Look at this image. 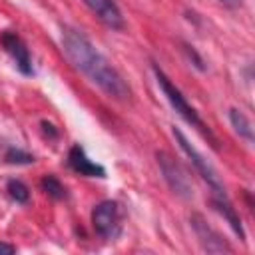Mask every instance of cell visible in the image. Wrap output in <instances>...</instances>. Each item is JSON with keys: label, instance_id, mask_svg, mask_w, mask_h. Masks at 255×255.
<instances>
[{"label": "cell", "instance_id": "obj_1", "mask_svg": "<svg viewBox=\"0 0 255 255\" xmlns=\"http://www.w3.org/2000/svg\"><path fill=\"white\" fill-rule=\"evenodd\" d=\"M62 46L68 60L86 74L100 90L114 100H129V86L124 82L120 72L106 60V56L92 44V40L78 28L66 26L62 30Z\"/></svg>", "mask_w": 255, "mask_h": 255}, {"label": "cell", "instance_id": "obj_2", "mask_svg": "<svg viewBox=\"0 0 255 255\" xmlns=\"http://www.w3.org/2000/svg\"><path fill=\"white\" fill-rule=\"evenodd\" d=\"M173 137H175V141L179 143V147H181V151L191 159V163H193V167H195V171L201 175V179L209 185V189H211V195H219V197H223V195H227L225 193V185H223V181H221V177L217 175V171L213 169V165L189 143V139L183 135V131L179 129V128H173Z\"/></svg>", "mask_w": 255, "mask_h": 255}, {"label": "cell", "instance_id": "obj_3", "mask_svg": "<svg viewBox=\"0 0 255 255\" xmlns=\"http://www.w3.org/2000/svg\"><path fill=\"white\" fill-rule=\"evenodd\" d=\"M153 72H155V78H157V84H159V88H161V92L165 94V98H167V102L171 104V108L189 124V126H193V128H197L199 131H203V133H207V135H211L209 133V129H205V124L201 122V118L197 116V112L187 104V100H185V96L179 92V88H175L171 82H169V78L157 68V66H153Z\"/></svg>", "mask_w": 255, "mask_h": 255}, {"label": "cell", "instance_id": "obj_4", "mask_svg": "<svg viewBox=\"0 0 255 255\" xmlns=\"http://www.w3.org/2000/svg\"><path fill=\"white\" fill-rule=\"evenodd\" d=\"M92 225L104 239H116L122 233V207L118 201H100L92 211Z\"/></svg>", "mask_w": 255, "mask_h": 255}, {"label": "cell", "instance_id": "obj_5", "mask_svg": "<svg viewBox=\"0 0 255 255\" xmlns=\"http://www.w3.org/2000/svg\"><path fill=\"white\" fill-rule=\"evenodd\" d=\"M155 157H157V165H159V169L163 173V179L169 185V189L175 195H179L183 199H189L193 195V191H191V181H189L187 173L183 171V167L165 151H157Z\"/></svg>", "mask_w": 255, "mask_h": 255}, {"label": "cell", "instance_id": "obj_6", "mask_svg": "<svg viewBox=\"0 0 255 255\" xmlns=\"http://www.w3.org/2000/svg\"><path fill=\"white\" fill-rule=\"evenodd\" d=\"M191 225H193V229H195V235H197V239H199V243L203 245V249L205 251H209V253H229L231 251V247L227 245V241L215 231V229H211L209 227V223L201 217V215H191Z\"/></svg>", "mask_w": 255, "mask_h": 255}, {"label": "cell", "instance_id": "obj_7", "mask_svg": "<svg viewBox=\"0 0 255 255\" xmlns=\"http://www.w3.org/2000/svg\"><path fill=\"white\" fill-rule=\"evenodd\" d=\"M0 44L4 46V50L12 56L16 68L24 74V76H30L34 70H32V58H30V52L26 48V44L14 34V32H4L0 36Z\"/></svg>", "mask_w": 255, "mask_h": 255}, {"label": "cell", "instance_id": "obj_8", "mask_svg": "<svg viewBox=\"0 0 255 255\" xmlns=\"http://www.w3.org/2000/svg\"><path fill=\"white\" fill-rule=\"evenodd\" d=\"M84 4L112 30H124V16L114 0H84Z\"/></svg>", "mask_w": 255, "mask_h": 255}, {"label": "cell", "instance_id": "obj_9", "mask_svg": "<svg viewBox=\"0 0 255 255\" xmlns=\"http://www.w3.org/2000/svg\"><path fill=\"white\" fill-rule=\"evenodd\" d=\"M68 165L76 173L86 175V177H106V169L100 163L92 161L80 145H72V149L68 153Z\"/></svg>", "mask_w": 255, "mask_h": 255}, {"label": "cell", "instance_id": "obj_10", "mask_svg": "<svg viewBox=\"0 0 255 255\" xmlns=\"http://www.w3.org/2000/svg\"><path fill=\"white\" fill-rule=\"evenodd\" d=\"M211 205L215 207V211H219V213L225 217V221L231 225V229L235 231V235H239V239H245V231H243L241 219H239L235 207L231 205L229 197H227V195H223V197H219V195H211Z\"/></svg>", "mask_w": 255, "mask_h": 255}, {"label": "cell", "instance_id": "obj_11", "mask_svg": "<svg viewBox=\"0 0 255 255\" xmlns=\"http://www.w3.org/2000/svg\"><path fill=\"white\" fill-rule=\"evenodd\" d=\"M229 122L235 129V133H239V137L247 139V141H253V128H251V122L247 120V116L237 110V108H231L229 110Z\"/></svg>", "mask_w": 255, "mask_h": 255}, {"label": "cell", "instance_id": "obj_12", "mask_svg": "<svg viewBox=\"0 0 255 255\" xmlns=\"http://www.w3.org/2000/svg\"><path fill=\"white\" fill-rule=\"evenodd\" d=\"M42 189L52 197V199H64L66 197V187L56 175H44L42 177Z\"/></svg>", "mask_w": 255, "mask_h": 255}, {"label": "cell", "instance_id": "obj_13", "mask_svg": "<svg viewBox=\"0 0 255 255\" xmlns=\"http://www.w3.org/2000/svg\"><path fill=\"white\" fill-rule=\"evenodd\" d=\"M8 193H10V197L16 199L18 203H26V201L30 199V191H28V187H26L20 179H10V181H8Z\"/></svg>", "mask_w": 255, "mask_h": 255}, {"label": "cell", "instance_id": "obj_14", "mask_svg": "<svg viewBox=\"0 0 255 255\" xmlns=\"http://www.w3.org/2000/svg\"><path fill=\"white\" fill-rule=\"evenodd\" d=\"M6 161L8 163H16V165H22V163H32L34 161V155L22 151V149H16V147H10L6 151Z\"/></svg>", "mask_w": 255, "mask_h": 255}, {"label": "cell", "instance_id": "obj_15", "mask_svg": "<svg viewBox=\"0 0 255 255\" xmlns=\"http://www.w3.org/2000/svg\"><path fill=\"white\" fill-rule=\"evenodd\" d=\"M185 52L189 54V58H193V62H195V66H197L199 70H205V66H203V60L197 56V52H195L191 46H185Z\"/></svg>", "mask_w": 255, "mask_h": 255}, {"label": "cell", "instance_id": "obj_16", "mask_svg": "<svg viewBox=\"0 0 255 255\" xmlns=\"http://www.w3.org/2000/svg\"><path fill=\"white\" fill-rule=\"evenodd\" d=\"M14 251H16L14 245H10V243H0V255H12Z\"/></svg>", "mask_w": 255, "mask_h": 255}, {"label": "cell", "instance_id": "obj_17", "mask_svg": "<svg viewBox=\"0 0 255 255\" xmlns=\"http://www.w3.org/2000/svg\"><path fill=\"white\" fill-rule=\"evenodd\" d=\"M223 6H229V8H237L241 6V0H219Z\"/></svg>", "mask_w": 255, "mask_h": 255}]
</instances>
